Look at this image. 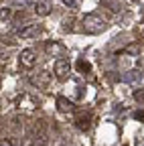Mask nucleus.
Wrapping results in <instances>:
<instances>
[{
	"mask_svg": "<svg viewBox=\"0 0 144 146\" xmlns=\"http://www.w3.org/2000/svg\"><path fill=\"white\" fill-rule=\"evenodd\" d=\"M106 29H108L106 21H104V18H100V16H96V14H87V16L83 18V31L89 33V35H98V33H102V31H106Z\"/></svg>",
	"mask_w": 144,
	"mask_h": 146,
	"instance_id": "obj_1",
	"label": "nucleus"
},
{
	"mask_svg": "<svg viewBox=\"0 0 144 146\" xmlns=\"http://www.w3.org/2000/svg\"><path fill=\"white\" fill-rule=\"evenodd\" d=\"M53 71H55V77L57 79H67L69 77V71H71V65L67 59H57L55 65H53Z\"/></svg>",
	"mask_w": 144,
	"mask_h": 146,
	"instance_id": "obj_2",
	"label": "nucleus"
},
{
	"mask_svg": "<svg viewBox=\"0 0 144 146\" xmlns=\"http://www.w3.org/2000/svg\"><path fill=\"white\" fill-rule=\"evenodd\" d=\"M19 61H21V65H23V67H29V69H31L35 63H37V55H35V51H33V49H25V51H21Z\"/></svg>",
	"mask_w": 144,
	"mask_h": 146,
	"instance_id": "obj_3",
	"label": "nucleus"
},
{
	"mask_svg": "<svg viewBox=\"0 0 144 146\" xmlns=\"http://www.w3.org/2000/svg\"><path fill=\"white\" fill-rule=\"evenodd\" d=\"M75 124H77L79 130H89V126H92V114L89 112H79Z\"/></svg>",
	"mask_w": 144,
	"mask_h": 146,
	"instance_id": "obj_4",
	"label": "nucleus"
},
{
	"mask_svg": "<svg viewBox=\"0 0 144 146\" xmlns=\"http://www.w3.org/2000/svg\"><path fill=\"white\" fill-rule=\"evenodd\" d=\"M57 108H59V112L69 114V112H73V110H75V104L71 100H67V98H63V96H59L57 98Z\"/></svg>",
	"mask_w": 144,
	"mask_h": 146,
	"instance_id": "obj_5",
	"label": "nucleus"
},
{
	"mask_svg": "<svg viewBox=\"0 0 144 146\" xmlns=\"http://www.w3.org/2000/svg\"><path fill=\"white\" fill-rule=\"evenodd\" d=\"M49 81H51V73H47V71H39L37 75L33 77V83L37 87H47Z\"/></svg>",
	"mask_w": 144,
	"mask_h": 146,
	"instance_id": "obj_6",
	"label": "nucleus"
},
{
	"mask_svg": "<svg viewBox=\"0 0 144 146\" xmlns=\"http://www.w3.org/2000/svg\"><path fill=\"white\" fill-rule=\"evenodd\" d=\"M41 33V27L39 25H29V27H25V29H21V39H31V36H37Z\"/></svg>",
	"mask_w": 144,
	"mask_h": 146,
	"instance_id": "obj_7",
	"label": "nucleus"
},
{
	"mask_svg": "<svg viewBox=\"0 0 144 146\" xmlns=\"http://www.w3.org/2000/svg\"><path fill=\"white\" fill-rule=\"evenodd\" d=\"M122 79H124L126 83H138V81L142 79V73H140L138 69H130V71H126L124 75H122Z\"/></svg>",
	"mask_w": 144,
	"mask_h": 146,
	"instance_id": "obj_8",
	"label": "nucleus"
},
{
	"mask_svg": "<svg viewBox=\"0 0 144 146\" xmlns=\"http://www.w3.org/2000/svg\"><path fill=\"white\" fill-rule=\"evenodd\" d=\"M77 69H79V73H83V75H89V73H92V65H89L85 59H77Z\"/></svg>",
	"mask_w": 144,
	"mask_h": 146,
	"instance_id": "obj_9",
	"label": "nucleus"
},
{
	"mask_svg": "<svg viewBox=\"0 0 144 146\" xmlns=\"http://www.w3.org/2000/svg\"><path fill=\"white\" fill-rule=\"evenodd\" d=\"M35 12L41 14V16H47L49 14V6L45 2H37V4H35Z\"/></svg>",
	"mask_w": 144,
	"mask_h": 146,
	"instance_id": "obj_10",
	"label": "nucleus"
},
{
	"mask_svg": "<svg viewBox=\"0 0 144 146\" xmlns=\"http://www.w3.org/2000/svg\"><path fill=\"white\" fill-rule=\"evenodd\" d=\"M61 49H63V47H61L59 43H47V51H49V53H61Z\"/></svg>",
	"mask_w": 144,
	"mask_h": 146,
	"instance_id": "obj_11",
	"label": "nucleus"
},
{
	"mask_svg": "<svg viewBox=\"0 0 144 146\" xmlns=\"http://www.w3.org/2000/svg\"><path fill=\"white\" fill-rule=\"evenodd\" d=\"M134 100H136V102H140V104H144V87L134 91Z\"/></svg>",
	"mask_w": 144,
	"mask_h": 146,
	"instance_id": "obj_12",
	"label": "nucleus"
},
{
	"mask_svg": "<svg viewBox=\"0 0 144 146\" xmlns=\"http://www.w3.org/2000/svg\"><path fill=\"white\" fill-rule=\"evenodd\" d=\"M134 120H138V122H144V112H142V110L134 112Z\"/></svg>",
	"mask_w": 144,
	"mask_h": 146,
	"instance_id": "obj_13",
	"label": "nucleus"
},
{
	"mask_svg": "<svg viewBox=\"0 0 144 146\" xmlns=\"http://www.w3.org/2000/svg\"><path fill=\"white\" fill-rule=\"evenodd\" d=\"M63 2L69 4V6H75V4H77V0H63Z\"/></svg>",
	"mask_w": 144,
	"mask_h": 146,
	"instance_id": "obj_14",
	"label": "nucleus"
},
{
	"mask_svg": "<svg viewBox=\"0 0 144 146\" xmlns=\"http://www.w3.org/2000/svg\"><path fill=\"white\" fill-rule=\"evenodd\" d=\"M0 146H10V140H2V144Z\"/></svg>",
	"mask_w": 144,
	"mask_h": 146,
	"instance_id": "obj_15",
	"label": "nucleus"
}]
</instances>
